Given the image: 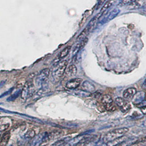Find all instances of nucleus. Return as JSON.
<instances>
[{"label":"nucleus","mask_w":146,"mask_h":146,"mask_svg":"<svg viewBox=\"0 0 146 146\" xmlns=\"http://www.w3.org/2000/svg\"><path fill=\"white\" fill-rule=\"evenodd\" d=\"M6 82V80H2L0 82V88L5 84Z\"/></svg>","instance_id":"28"},{"label":"nucleus","mask_w":146,"mask_h":146,"mask_svg":"<svg viewBox=\"0 0 146 146\" xmlns=\"http://www.w3.org/2000/svg\"><path fill=\"white\" fill-rule=\"evenodd\" d=\"M40 128H33L27 131L24 135V139H33V137L38 135L40 133Z\"/></svg>","instance_id":"15"},{"label":"nucleus","mask_w":146,"mask_h":146,"mask_svg":"<svg viewBox=\"0 0 146 146\" xmlns=\"http://www.w3.org/2000/svg\"><path fill=\"white\" fill-rule=\"evenodd\" d=\"M9 127V124H2L0 126V132H3L7 130Z\"/></svg>","instance_id":"25"},{"label":"nucleus","mask_w":146,"mask_h":146,"mask_svg":"<svg viewBox=\"0 0 146 146\" xmlns=\"http://www.w3.org/2000/svg\"><path fill=\"white\" fill-rule=\"evenodd\" d=\"M115 0H110L108 1H107L106 3L104 5V6L102 8L101 10V13H102L104 12H105L107 9H108L109 8H110L111 6L113 4V3L114 2Z\"/></svg>","instance_id":"23"},{"label":"nucleus","mask_w":146,"mask_h":146,"mask_svg":"<svg viewBox=\"0 0 146 146\" xmlns=\"http://www.w3.org/2000/svg\"><path fill=\"white\" fill-rule=\"evenodd\" d=\"M134 1L135 0H122V1L121 2V5H125L127 4H130Z\"/></svg>","instance_id":"27"},{"label":"nucleus","mask_w":146,"mask_h":146,"mask_svg":"<svg viewBox=\"0 0 146 146\" xmlns=\"http://www.w3.org/2000/svg\"><path fill=\"white\" fill-rule=\"evenodd\" d=\"M11 137V133L9 131H7L2 135L1 139H0V146H6L7 143H8V141L10 139Z\"/></svg>","instance_id":"18"},{"label":"nucleus","mask_w":146,"mask_h":146,"mask_svg":"<svg viewBox=\"0 0 146 146\" xmlns=\"http://www.w3.org/2000/svg\"><path fill=\"white\" fill-rule=\"evenodd\" d=\"M88 41V39L87 38H85V39H83V40L80 41V42H79L78 44H77L75 46V47H74V48H73V55L76 54L77 53H78L80 51H81V50L84 48V47L86 45Z\"/></svg>","instance_id":"16"},{"label":"nucleus","mask_w":146,"mask_h":146,"mask_svg":"<svg viewBox=\"0 0 146 146\" xmlns=\"http://www.w3.org/2000/svg\"><path fill=\"white\" fill-rule=\"evenodd\" d=\"M81 89L82 91L88 93H92L95 90V87L91 82L85 81L81 85Z\"/></svg>","instance_id":"11"},{"label":"nucleus","mask_w":146,"mask_h":146,"mask_svg":"<svg viewBox=\"0 0 146 146\" xmlns=\"http://www.w3.org/2000/svg\"><path fill=\"white\" fill-rule=\"evenodd\" d=\"M21 89H19L17 91H16L14 93L12 94L9 98H7V100L8 102H12L14 100H16L21 94Z\"/></svg>","instance_id":"22"},{"label":"nucleus","mask_w":146,"mask_h":146,"mask_svg":"<svg viewBox=\"0 0 146 146\" xmlns=\"http://www.w3.org/2000/svg\"><path fill=\"white\" fill-rule=\"evenodd\" d=\"M34 86L33 83L31 81H27L25 84L23 89H21V97L23 100H26L31 97L34 93Z\"/></svg>","instance_id":"3"},{"label":"nucleus","mask_w":146,"mask_h":146,"mask_svg":"<svg viewBox=\"0 0 146 146\" xmlns=\"http://www.w3.org/2000/svg\"></svg>","instance_id":"32"},{"label":"nucleus","mask_w":146,"mask_h":146,"mask_svg":"<svg viewBox=\"0 0 146 146\" xmlns=\"http://www.w3.org/2000/svg\"><path fill=\"white\" fill-rule=\"evenodd\" d=\"M67 66V62L66 60L60 62L54 66L52 73V76L54 80L58 81L60 80L65 73Z\"/></svg>","instance_id":"2"},{"label":"nucleus","mask_w":146,"mask_h":146,"mask_svg":"<svg viewBox=\"0 0 146 146\" xmlns=\"http://www.w3.org/2000/svg\"><path fill=\"white\" fill-rule=\"evenodd\" d=\"M47 133H38L35 136L30 143V146H40Z\"/></svg>","instance_id":"10"},{"label":"nucleus","mask_w":146,"mask_h":146,"mask_svg":"<svg viewBox=\"0 0 146 146\" xmlns=\"http://www.w3.org/2000/svg\"><path fill=\"white\" fill-rule=\"evenodd\" d=\"M133 102L135 104H140L145 102V92L143 91H139L136 92L133 98Z\"/></svg>","instance_id":"12"},{"label":"nucleus","mask_w":146,"mask_h":146,"mask_svg":"<svg viewBox=\"0 0 146 146\" xmlns=\"http://www.w3.org/2000/svg\"><path fill=\"white\" fill-rule=\"evenodd\" d=\"M88 137L86 136V134L80 135L72 139L67 141L66 143L63 146H77L84 140L87 139Z\"/></svg>","instance_id":"8"},{"label":"nucleus","mask_w":146,"mask_h":146,"mask_svg":"<svg viewBox=\"0 0 146 146\" xmlns=\"http://www.w3.org/2000/svg\"><path fill=\"white\" fill-rule=\"evenodd\" d=\"M146 0H135L129 4L128 9H134L143 7L146 5Z\"/></svg>","instance_id":"14"},{"label":"nucleus","mask_w":146,"mask_h":146,"mask_svg":"<svg viewBox=\"0 0 146 146\" xmlns=\"http://www.w3.org/2000/svg\"><path fill=\"white\" fill-rule=\"evenodd\" d=\"M82 82V79L80 78H75L69 80L67 82L66 87L70 90H74L80 87Z\"/></svg>","instance_id":"9"},{"label":"nucleus","mask_w":146,"mask_h":146,"mask_svg":"<svg viewBox=\"0 0 146 146\" xmlns=\"http://www.w3.org/2000/svg\"><path fill=\"white\" fill-rule=\"evenodd\" d=\"M86 146H110L107 143L103 142L102 141H94L89 142Z\"/></svg>","instance_id":"20"},{"label":"nucleus","mask_w":146,"mask_h":146,"mask_svg":"<svg viewBox=\"0 0 146 146\" xmlns=\"http://www.w3.org/2000/svg\"><path fill=\"white\" fill-rule=\"evenodd\" d=\"M13 90L14 88L13 87H12V88H10L9 90H8L6 92L2 93L1 95H0V98H3V97H5V96H7V95H8L9 94L12 93Z\"/></svg>","instance_id":"26"},{"label":"nucleus","mask_w":146,"mask_h":146,"mask_svg":"<svg viewBox=\"0 0 146 146\" xmlns=\"http://www.w3.org/2000/svg\"><path fill=\"white\" fill-rule=\"evenodd\" d=\"M136 93V90L134 87H130L124 91L123 93V98L125 100H131Z\"/></svg>","instance_id":"13"},{"label":"nucleus","mask_w":146,"mask_h":146,"mask_svg":"<svg viewBox=\"0 0 146 146\" xmlns=\"http://www.w3.org/2000/svg\"><path fill=\"white\" fill-rule=\"evenodd\" d=\"M0 137H1V132H0Z\"/></svg>","instance_id":"31"},{"label":"nucleus","mask_w":146,"mask_h":146,"mask_svg":"<svg viewBox=\"0 0 146 146\" xmlns=\"http://www.w3.org/2000/svg\"><path fill=\"white\" fill-rule=\"evenodd\" d=\"M50 74V69L49 68H46L43 69L37 75L35 82L38 87H42L48 80Z\"/></svg>","instance_id":"4"},{"label":"nucleus","mask_w":146,"mask_h":146,"mask_svg":"<svg viewBox=\"0 0 146 146\" xmlns=\"http://www.w3.org/2000/svg\"><path fill=\"white\" fill-rule=\"evenodd\" d=\"M90 29L89 28V27H87L83 30V31L80 33V35L78 36L77 40L78 41H81V40H83L85 38H86V36H87V35L88 34V33L90 32Z\"/></svg>","instance_id":"21"},{"label":"nucleus","mask_w":146,"mask_h":146,"mask_svg":"<svg viewBox=\"0 0 146 146\" xmlns=\"http://www.w3.org/2000/svg\"><path fill=\"white\" fill-rule=\"evenodd\" d=\"M129 129L127 127L115 129L107 133L102 141L103 142L107 143L115 139H118L123 137L129 131Z\"/></svg>","instance_id":"1"},{"label":"nucleus","mask_w":146,"mask_h":146,"mask_svg":"<svg viewBox=\"0 0 146 146\" xmlns=\"http://www.w3.org/2000/svg\"><path fill=\"white\" fill-rule=\"evenodd\" d=\"M66 74L68 77H71L75 76L77 73V68L74 64H71L68 66L66 68Z\"/></svg>","instance_id":"17"},{"label":"nucleus","mask_w":146,"mask_h":146,"mask_svg":"<svg viewBox=\"0 0 146 146\" xmlns=\"http://www.w3.org/2000/svg\"><path fill=\"white\" fill-rule=\"evenodd\" d=\"M101 102L105 109L109 112H113L115 108L112 97L108 94H105L101 98Z\"/></svg>","instance_id":"5"},{"label":"nucleus","mask_w":146,"mask_h":146,"mask_svg":"<svg viewBox=\"0 0 146 146\" xmlns=\"http://www.w3.org/2000/svg\"><path fill=\"white\" fill-rule=\"evenodd\" d=\"M68 140L67 139H60L56 142H55V143H53L50 146H64L67 141H68Z\"/></svg>","instance_id":"24"},{"label":"nucleus","mask_w":146,"mask_h":146,"mask_svg":"<svg viewBox=\"0 0 146 146\" xmlns=\"http://www.w3.org/2000/svg\"><path fill=\"white\" fill-rule=\"evenodd\" d=\"M71 49V46H67L64 48L61 52H60L59 54V59H62L64 58H65V57H66L68 55V54L70 52V50Z\"/></svg>","instance_id":"19"},{"label":"nucleus","mask_w":146,"mask_h":146,"mask_svg":"<svg viewBox=\"0 0 146 146\" xmlns=\"http://www.w3.org/2000/svg\"><path fill=\"white\" fill-rule=\"evenodd\" d=\"M119 12L120 10L118 8H114L112 11H110L108 12V13L104 17V18L100 21V23L103 25L110 21L111 20H113L119 13Z\"/></svg>","instance_id":"7"},{"label":"nucleus","mask_w":146,"mask_h":146,"mask_svg":"<svg viewBox=\"0 0 146 146\" xmlns=\"http://www.w3.org/2000/svg\"><path fill=\"white\" fill-rule=\"evenodd\" d=\"M105 1H106V0H100V2H99V6L102 5Z\"/></svg>","instance_id":"29"},{"label":"nucleus","mask_w":146,"mask_h":146,"mask_svg":"<svg viewBox=\"0 0 146 146\" xmlns=\"http://www.w3.org/2000/svg\"><path fill=\"white\" fill-rule=\"evenodd\" d=\"M9 146H13V145H9Z\"/></svg>","instance_id":"30"},{"label":"nucleus","mask_w":146,"mask_h":146,"mask_svg":"<svg viewBox=\"0 0 146 146\" xmlns=\"http://www.w3.org/2000/svg\"><path fill=\"white\" fill-rule=\"evenodd\" d=\"M115 104L123 113L127 112L131 108L130 104L125 99L121 97H117L115 100Z\"/></svg>","instance_id":"6"}]
</instances>
